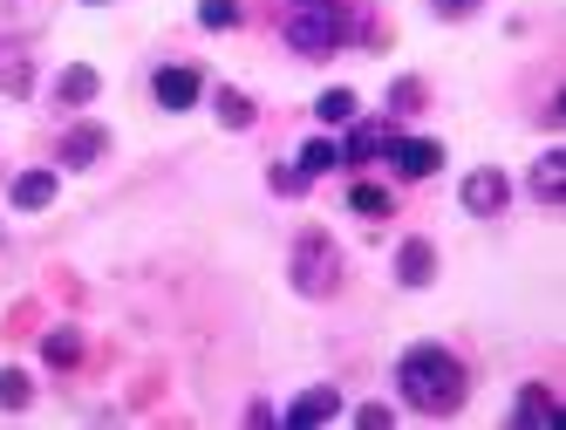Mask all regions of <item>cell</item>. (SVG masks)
<instances>
[{
    "label": "cell",
    "mask_w": 566,
    "mask_h": 430,
    "mask_svg": "<svg viewBox=\"0 0 566 430\" xmlns=\"http://www.w3.org/2000/svg\"><path fill=\"white\" fill-rule=\"evenodd\" d=\"M212 116H219L226 130H253V124H260L253 96H247V90H232V83H219V90H212Z\"/></svg>",
    "instance_id": "cell-15"
},
{
    "label": "cell",
    "mask_w": 566,
    "mask_h": 430,
    "mask_svg": "<svg viewBox=\"0 0 566 430\" xmlns=\"http://www.w3.org/2000/svg\"><path fill=\"white\" fill-rule=\"evenodd\" d=\"M525 191H533L539 206H566V150H559V144H553L546 158L533 165V178H525Z\"/></svg>",
    "instance_id": "cell-11"
},
{
    "label": "cell",
    "mask_w": 566,
    "mask_h": 430,
    "mask_svg": "<svg viewBox=\"0 0 566 430\" xmlns=\"http://www.w3.org/2000/svg\"><path fill=\"white\" fill-rule=\"evenodd\" d=\"M96 90H103V75H96L90 62H69V69L55 75V103H62V109H90Z\"/></svg>",
    "instance_id": "cell-12"
},
{
    "label": "cell",
    "mask_w": 566,
    "mask_h": 430,
    "mask_svg": "<svg viewBox=\"0 0 566 430\" xmlns=\"http://www.w3.org/2000/svg\"><path fill=\"white\" fill-rule=\"evenodd\" d=\"M109 158V130L103 124H69L62 137H55V165L62 171H90V165H103Z\"/></svg>",
    "instance_id": "cell-5"
},
{
    "label": "cell",
    "mask_w": 566,
    "mask_h": 430,
    "mask_svg": "<svg viewBox=\"0 0 566 430\" xmlns=\"http://www.w3.org/2000/svg\"><path fill=\"white\" fill-rule=\"evenodd\" d=\"M396 397L417 417H458L464 397H471V376L443 342H417V348H402V363H396Z\"/></svg>",
    "instance_id": "cell-2"
},
{
    "label": "cell",
    "mask_w": 566,
    "mask_h": 430,
    "mask_svg": "<svg viewBox=\"0 0 566 430\" xmlns=\"http://www.w3.org/2000/svg\"><path fill=\"white\" fill-rule=\"evenodd\" d=\"M28 83H34L28 49H21V42H0V90H8V96H28Z\"/></svg>",
    "instance_id": "cell-18"
},
{
    "label": "cell",
    "mask_w": 566,
    "mask_h": 430,
    "mask_svg": "<svg viewBox=\"0 0 566 430\" xmlns=\"http://www.w3.org/2000/svg\"><path fill=\"white\" fill-rule=\"evenodd\" d=\"M239 21H247L239 0H198V28H239Z\"/></svg>",
    "instance_id": "cell-23"
},
{
    "label": "cell",
    "mask_w": 566,
    "mask_h": 430,
    "mask_svg": "<svg viewBox=\"0 0 566 430\" xmlns=\"http://www.w3.org/2000/svg\"><path fill=\"white\" fill-rule=\"evenodd\" d=\"M430 8H437L443 21H471V14L484 8V0H430Z\"/></svg>",
    "instance_id": "cell-26"
},
{
    "label": "cell",
    "mask_w": 566,
    "mask_h": 430,
    "mask_svg": "<svg viewBox=\"0 0 566 430\" xmlns=\"http://www.w3.org/2000/svg\"><path fill=\"white\" fill-rule=\"evenodd\" d=\"M294 165H301L307 178H328V171H348V158H342V137H307Z\"/></svg>",
    "instance_id": "cell-16"
},
{
    "label": "cell",
    "mask_w": 566,
    "mask_h": 430,
    "mask_svg": "<svg viewBox=\"0 0 566 430\" xmlns=\"http://www.w3.org/2000/svg\"><path fill=\"white\" fill-rule=\"evenodd\" d=\"M348 212H361V219H396V191L389 185H348Z\"/></svg>",
    "instance_id": "cell-17"
},
{
    "label": "cell",
    "mask_w": 566,
    "mask_h": 430,
    "mask_svg": "<svg viewBox=\"0 0 566 430\" xmlns=\"http://www.w3.org/2000/svg\"><path fill=\"white\" fill-rule=\"evenodd\" d=\"M266 185H273V199H307V185H314V178H307L301 165H273Z\"/></svg>",
    "instance_id": "cell-22"
},
{
    "label": "cell",
    "mask_w": 566,
    "mask_h": 430,
    "mask_svg": "<svg viewBox=\"0 0 566 430\" xmlns=\"http://www.w3.org/2000/svg\"><path fill=\"white\" fill-rule=\"evenodd\" d=\"M287 287H294L301 301H328V294L342 287V247H335V232H321V226H301V232H294Z\"/></svg>",
    "instance_id": "cell-3"
},
{
    "label": "cell",
    "mask_w": 566,
    "mask_h": 430,
    "mask_svg": "<svg viewBox=\"0 0 566 430\" xmlns=\"http://www.w3.org/2000/svg\"><path fill=\"white\" fill-rule=\"evenodd\" d=\"M28 397H34V382L21 369H0V410H28Z\"/></svg>",
    "instance_id": "cell-24"
},
{
    "label": "cell",
    "mask_w": 566,
    "mask_h": 430,
    "mask_svg": "<svg viewBox=\"0 0 566 430\" xmlns=\"http://www.w3.org/2000/svg\"><path fill=\"white\" fill-rule=\"evenodd\" d=\"M247 423L266 430V423H280V410H273V403H247Z\"/></svg>",
    "instance_id": "cell-27"
},
{
    "label": "cell",
    "mask_w": 566,
    "mask_h": 430,
    "mask_svg": "<svg viewBox=\"0 0 566 430\" xmlns=\"http://www.w3.org/2000/svg\"><path fill=\"white\" fill-rule=\"evenodd\" d=\"M389 423H396L389 403H361V410H355V430H389Z\"/></svg>",
    "instance_id": "cell-25"
},
{
    "label": "cell",
    "mask_w": 566,
    "mask_h": 430,
    "mask_svg": "<svg viewBox=\"0 0 566 430\" xmlns=\"http://www.w3.org/2000/svg\"><path fill=\"white\" fill-rule=\"evenodd\" d=\"M42 356H49V369H75V363H83V328H49Z\"/></svg>",
    "instance_id": "cell-19"
},
{
    "label": "cell",
    "mask_w": 566,
    "mask_h": 430,
    "mask_svg": "<svg viewBox=\"0 0 566 430\" xmlns=\"http://www.w3.org/2000/svg\"><path fill=\"white\" fill-rule=\"evenodd\" d=\"M396 137H402V130H396V116H369V124H348L342 158H348V165H369V158H382Z\"/></svg>",
    "instance_id": "cell-9"
},
{
    "label": "cell",
    "mask_w": 566,
    "mask_h": 430,
    "mask_svg": "<svg viewBox=\"0 0 566 430\" xmlns=\"http://www.w3.org/2000/svg\"><path fill=\"white\" fill-rule=\"evenodd\" d=\"M423 83H417V75H396V83H389V116H417L423 109Z\"/></svg>",
    "instance_id": "cell-21"
},
{
    "label": "cell",
    "mask_w": 566,
    "mask_h": 430,
    "mask_svg": "<svg viewBox=\"0 0 566 430\" xmlns=\"http://www.w3.org/2000/svg\"><path fill=\"white\" fill-rule=\"evenodd\" d=\"M335 417H342V389L335 382H314V389H301V397L280 410L287 430H314V423H335Z\"/></svg>",
    "instance_id": "cell-8"
},
{
    "label": "cell",
    "mask_w": 566,
    "mask_h": 430,
    "mask_svg": "<svg viewBox=\"0 0 566 430\" xmlns=\"http://www.w3.org/2000/svg\"><path fill=\"white\" fill-rule=\"evenodd\" d=\"M458 199H464L471 219H505V206H512V178L484 165V171H471V178L458 185Z\"/></svg>",
    "instance_id": "cell-4"
},
{
    "label": "cell",
    "mask_w": 566,
    "mask_h": 430,
    "mask_svg": "<svg viewBox=\"0 0 566 430\" xmlns=\"http://www.w3.org/2000/svg\"><path fill=\"white\" fill-rule=\"evenodd\" d=\"M512 423H518V430L559 423V397H553V382H518V397H512Z\"/></svg>",
    "instance_id": "cell-10"
},
{
    "label": "cell",
    "mask_w": 566,
    "mask_h": 430,
    "mask_svg": "<svg viewBox=\"0 0 566 430\" xmlns=\"http://www.w3.org/2000/svg\"><path fill=\"white\" fill-rule=\"evenodd\" d=\"M55 191H62V171H55V165L21 171V178H14V206H21V212H42V206H55Z\"/></svg>",
    "instance_id": "cell-14"
},
{
    "label": "cell",
    "mask_w": 566,
    "mask_h": 430,
    "mask_svg": "<svg viewBox=\"0 0 566 430\" xmlns=\"http://www.w3.org/2000/svg\"><path fill=\"white\" fill-rule=\"evenodd\" d=\"M382 158H389V171H396L402 185H417V178H430V171L443 165V144H437V137H396Z\"/></svg>",
    "instance_id": "cell-7"
},
{
    "label": "cell",
    "mask_w": 566,
    "mask_h": 430,
    "mask_svg": "<svg viewBox=\"0 0 566 430\" xmlns=\"http://www.w3.org/2000/svg\"><path fill=\"white\" fill-rule=\"evenodd\" d=\"M150 96H157V109L178 116V109H191L198 96H206V75H198L191 62H165V69L150 75Z\"/></svg>",
    "instance_id": "cell-6"
},
{
    "label": "cell",
    "mask_w": 566,
    "mask_h": 430,
    "mask_svg": "<svg viewBox=\"0 0 566 430\" xmlns=\"http://www.w3.org/2000/svg\"><path fill=\"white\" fill-rule=\"evenodd\" d=\"M280 42L301 62H321L348 42H382L369 28V0H280Z\"/></svg>",
    "instance_id": "cell-1"
},
{
    "label": "cell",
    "mask_w": 566,
    "mask_h": 430,
    "mask_svg": "<svg viewBox=\"0 0 566 430\" xmlns=\"http://www.w3.org/2000/svg\"><path fill=\"white\" fill-rule=\"evenodd\" d=\"M396 281L402 287H430L437 281V247L430 240H402L396 247Z\"/></svg>",
    "instance_id": "cell-13"
},
{
    "label": "cell",
    "mask_w": 566,
    "mask_h": 430,
    "mask_svg": "<svg viewBox=\"0 0 566 430\" xmlns=\"http://www.w3.org/2000/svg\"><path fill=\"white\" fill-rule=\"evenodd\" d=\"M355 109H361V103H355V90H342V83L314 96V116H321V124H328V130H342V124H355Z\"/></svg>",
    "instance_id": "cell-20"
}]
</instances>
